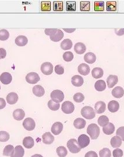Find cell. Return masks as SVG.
Segmentation results:
<instances>
[{
    "mask_svg": "<svg viewBox=\"0 0 124 157\" xmlns=\"http://www.w3.org/2000/svg\"><path fill=\"white\" fill-rule=\"evenodd\" d=\"M7 56V51L3 48H0V59H4Z\"/></svg>",
    "mask_w": 124,
    "mask_h": 157,
    "instance_id": "53",
    "label": "cell"
},
{
    "mask_svg": "<svg viewBox=\"0 0 124 157\" xmlns=\"http://www.w3.org/2000/svg\"><path fill=\"white\" fill-rule=\"evenodd\" d=\"M72 42L68 38L65 39L64 41L61 43V47L62 50H70L72 47Z\"/></svg>",
    "mask_w": 124,
    "mask_h": 157,
    "instance_id": "32",
    "label": "cell"
},
{
    "mask_svg": "<svg viewBox=\"0 0 124 157\" xmlns=\"http://www.w3.org/2000/svg\"><path fill=\"white\" fill-rule=\"evenodd\" d=\"M40 80V78L39 75L36 72H30L28 73L26 76V82L32 85H35L39 82Z\"/></svg>",
    "mask_w": 124,
    "mask_h": 157,
    "instance_id": "6",
    "label": "cell"
},
{
    "mask_svg": "<svg viewBox=\"0 0 124 157\" xmlns=\"http://www.w3.org/2000/svg\"><path fill=\"white\" fill-rule=\"evenodd\" d=\"M86 121L80 118L76 119L73 122V125L75 128L78 129H82L84 128L86 126Z\"/></svg>",
    "mask_w": 124,
    "mask_h": 157,
    "instance_id": "28",
    "label": "cell"
},
{
    "mask_svg": "<svg viewBox=\"0 0 124 157\" xmlns=\"http://www.w3.org/2000/svg\"><path fill=\"white\" fill-rule=\"evenodd\" d=\"M95 111L98 114H101L104 112L106 109V104L103 101H98L95 105Z\"/></svg>",
    "mask_w": 124,
    "mask_h": 157,
    "instance_id": "12",
    "label": "cell"
},
{
    "mask_svg": "<svg viewBox=\"0 0 124 157\" xmlns=\"http://www.w3.org/2000/svg\"><path fill=\"white\" fill-rule=\"evenodd\" d=\"M12 80L11 75L8 72H4L0 76V81L4 85H9Z\"/></svg>",
    "mask_w": 124,
    "mask_h": 157,
    "instance_id": "11",
    "label": "cell"
},
{
    "mask_svg": "<svg viewBox=\"0 0 124 157\" xmlns=\"http://www.w3.org/2000/svg\"><path fill=\"white\" fill-rule=\"evenodd\" d=\"M87 133L92 140H96L99 136L100 130L97 125L95 123H91L88 126Z\"/></svg>",
    "mask_w": 124,
    "mask_h": 157,
    "instance_id": "1",
    "label": "cell"
},
{
    "mask_svg": "<svg viewBox=\"0 0 124 157\" xmlns=\"http://www.w3.org/2000/svg\"><path fill=\"white\" fill-rule=\"evenodd\" d=\"M73 100L76 102H78V103L82 102L85 100V96L82 93H76L73 95Z\"/></svg>",
    "mask_w": 124,
    "mask_h": 157,
    "instance_id": "48",
    "label": "cell"
},
{
    "mask_svg": "<svg viewBox=\"0 0 124 157\" xmlns=\"http://www.w3.org/2000/svg\"><path fill=\"white\" fill-rule=\"evenodd\" d=\"M81 115L83 117L87 119H92L96 116L95 110L89 106H86L81 109Z\"/></svg>",
    "mask_w": 124,
    "mask_h": 157,
    "instance_id": "2",
    "label": "cell"
},
{
    "mask_svg": "<svg viewBox=\"0 0 124 157\" xmlns=\"http://www.w3.org/2000/svg\"><path fill=\"white\" fill-rule=\"evenodd\" d=\"M78 143L81 149H84L89 145L90 143V138L86 135H81L78 137Z\"/></svg>",
    "mask_w": 124,
    "mask_h": 157,
    "instance_id": "9",
    "label": "cell"
},
{
    "mask_svg": "<svg viewBox=\"0 0 124 157\" xmlns=\"http://www.w3.org/2000/svg\"><path fill=\"white\" fill-rule=\"evenodd\" d=\"M73 53L71 51H67L65 52L63 54V59L66 62H70L73 60Z\"/></svg>",
    "mask_w": 124,
    "mask_h": 157,
    "instance_id": "47",
    "label": "cell"
},
{
    "mask_svg": "<svg viewBox=\"0 0 124 157\" xmlns=\"http://www.w3.org/2000/svg\"><path fill=\"white\" fill-rule=\"evenodd\" d=\"M104 72L101 68H95L92 71V76L95 78H101Z\"/></svg>",
    "mask_w": 124,
    "mask_h": 157,
    "instance_id": "33",
    "label": "cell"
},
{
    "mask_svg": "<svg viewBox=\"0 0 124 157\" xmlns=\"http://www.w3.org/2000/svg\"><path fill=\"white\" fill-rule=\"evenodd\" d=\"M53 10H54V11H63V2L62 1H54Z\"/></svg>",
    "mask_w": 124,
    "mask_h": 157,
    "instance_id": "40",
    "label": "cell"
},
{
    "mask_svg": "<svg viewBox=\"0 0 124 157\" xmlns=\"http://www.w3.org/2000/svg\"><path fill=\"white\" fill-rule=\"evenodd\" d=\"M116 134H117V136L120 137L122 140L124 141V126H122L118 129Z\"/></svg>",
    "mask_w": 124,
    "mask_h": 157,
    "instance_id": "51",
    "label": "cell"
},
{
    "mask_svg": "<svg viewBox=\"0 0 124 157\" xmlns=\"http://www.w3.org/2000/svg\"><path fill=\"white\" fill-rule=\"evenodd\" d=\"M15 43L19 47H23L28 44V40L26 36H19L15 38Z\"/></svg>",
    "mask_w": 124,
    "mask_h": 157,
    "instance_id": "20",
    "label": "cell"
},
{
    "mask_svg": "<svg viewBox=\"0 0 124 157\" xmlns=\"http://www.w3.org/2000/svg\"><path fill=\"white\" fill-rule=\"evenodd\" d=\"M115 33L118 36H122L124 35V29H116Z\"/></svg>",
    "mask_w": 124,
    "mask_h": 157,
    "instance_id": "56",
    "label": "cell"
},
{
    "mask_svg": "<svg viewBox=\"0 0 124 157\" xmlns=\"http://www.w3.org/2000/svg\"><path fill=\"white\" fill-rule=\"evenodd\" d=\"M100 157H111V151L107 148H104L99 152Z\"/></svg>",
    "mask_w": 124,
    "mask_h": 157,
    "instance_id": "46",
    "label": "cell"
},
{
    "mask_svg": "<svg viewBox=\"0 0 124 157\" xmlns=\"http://www.w3.org/2000/svg\"><path fill=\"white\" fill-rule=\"evenodd\" d=\"M80 6L81 11H89L90 9V3L89 1H81Z\"/></svg>",
    "mask_w": 124,
    "mask_h": 157,
    "instance_id": "42",
    "label": "cell"
},
{
    "mask_svg": "<svg viewBox=\"0 0 124 157\" xmlns=\"http://www.w3.org/2000/svg\"><path fill=\"white\" fill-rule=\"evenodd\" d=\"M25 154V150L21 145H17L14 148V151L11 157H23Z\"/></svg>",
    "mask_w": 124,
    "mask_h": 157,
    "instance_id": "19",
    "label": "cell"
},
{
    "mask_svg": "<svg viewBox=\"0 0 124 157\" xmlns=\"http://www.w3.org/2000/svg\"><path fill=\"white\" fill-rule=\"evenodd\" d=\"M74 50L75 52L78 54H83L84 52H85L86 50V47L83 43H76L75 45Z\"/></svg>",
    "mask_w": 124,
    "mask_h": 157,
    "instance_id": "25",
    "label": "cell"
},
{
    "mask_svg": "<svg viewBox=\"0 0 124 157\" xmlns=\"http://www.w3.org/2000/svg\"><path fill=\"white\" fill-rule=\"evenodd\" d=\"M57 153L59 157H65L68 154V151L65 147L60 146L57 149Z\"/></svg>",
    "mask_w": 124,
    "mask_h": 157,
    "instance_id": "39",
    "label": "cell"
},
{
    "mask_svg": "<svg viewBox=\"0 0 124 157\" xmlns=\"http://www.w3.org/2000/svg\"><path fill=\"white\" fill-rule=\"evenodd\" d=\"M94 8L95 11H104V2L103 1H95Z\"/></svg>",
    "mask_w": 124,
    "mask_h": 157,
    "instance_id": "38",
    "label": "cell"
},
{
    "mask_svg": "<svg viewBox=\"0 0 124 157\" xmlns=\"http://www.w3.org/2000/svg\"><path fill=\"white\" fill-rule=\"evenodd\" d=\"M118 78L117 76L112 75H109L107 79L108 87L110 89L114 87L118 83Z\"/></svg>",
    "mask_w": 124,
    "mask_h": 157,
    "instance_id": "22",
    "label": "cell"
},
{
    "mask_svg": "<svg viewBox=\"0 0 124 157\" xmlns=\"http://www.w3.org/2000/svg\"><path fill=\"white\" fill-rule=\"evenodd\" d=\"M102 131L106 135H111L115 131V126L112 123H109L106 126L103 127Z\"/></svg>",
    "mask_w": 124,
    "mask_h": 157,
    "instance_id": "27",
    "label": "cell"
},
{
    "mask_svg": "<svg viewBox=\"0 0 124 157\" xmlns=\"http://www.w3.org/2000/svg\"><path fill=\"white\" fill-rule=\"evenodd\" d=\"M122 140L120 137L118 136H114L113 137H112L110 141L111 145L113 148H119L122 145Z\"/></svg>",
    "mask_w": 124,
    "mask_h": 157,
    "instance_id": "24",
    "label": "cell"
},
{
    "mask_svg": "<svg viewBox=\"0 0 124 157\" xmlns=\"http://www.w3.org/2000/svg\"><path fill=\"white\" fill-rule=\"evenodd\" d=\"M23 126L28 131H32L35 129L36 123L32 118H27L23 122Z\"/></svg>",
    "mask_w": 124,
    "mask_h": 157,
    "instance_id": "7",
    "label": "cell"
},
{
    "mask_svg": "<svg viewBox=\"0 0 124 157\" xmlns=\"http://www.w3.org/2000/svg\"><path fill=\"white\" fill-rule=\"evenodd\" d=\"M48 107L49 108L51 111H56L59 110V108L60 107V104L59 103H56L51 100L48 102Z\"/></svg>",
    "mask_w": 124,
    "mask_h": 157,
    "instance_id": "43",
    "label": "cell"
},
{
    "mask_svg": "<svg viewBox=\"0 0 124 157\" xmlns=\"http://www.w3.org/2000/svg\"><path fill=\"white\" fill-rule=\"evenodd\" d=\"M84 59L86 62L92 64L95 63L96 61V56L93 52H88L84 56Z\"/></svg>",
    "mask_w": 124,
    "mask_h": 157,
    "instance_id": "30",
    "label": "cell"
},
{
    "mask_svg": "<svg viewBox=\"0 0 124 157\" xmlns=\"http://www.w3.org/2000/svg\"><path fill=\"white\" fill-rule=\"evenodd\" d=\"M95 89L98 92H102L106 89V84L102 80H99L95 83Z\"/></svg>",
    "mask_w": 124,
    "mask_h": 157,
    "instance_id": "31",
    "label": "cell"
},
{
    "mask_svg": "<svg viewBox=\"0 0 124 157\" xmlns=\"http://www.w3.org/2000/svg\"><path fill=\"white\" fill-rule=\"evenodd\" d=\"M107 11H117V2L116 1H107Z\"/></svg>",
    "mask_w": 124,
    "mask_h": 157,
    "instance_id": "37",
    "label": "cell"
},
{
    "mask_svg": "<svg viewBox=\"0 0 124 157\" xmlns=\"http://www.w3.org/2000/svg\"><path fill=\"white\" fill-rule=\"evenodd\" d=\"M51 100L56 103H60L64 99V94L59 90H54L50 95Z\"/></svg>",
    "mask_w": 124,
    "mask_h": 157,
    "instance_id": "4",
    "label": "cell"
},
{
    "mask_svg": "<svg viewBox=\"0 0 124 157\" xmlns=\"http://www.w3.org/2000/svg\"><path fill=\"white\" fill-rule=\"evenodd\" d=\"M10 138L9 134L5 131H0V142H7Z\"/></svg>",
    "mask_w": 124,
    "mask_h": 157,
    "instance_id": "45",
    "label": "cell"
},
{
    "mask_svg": "<svg viewBox=\"0 0 124 157\" xmlns=\"http://www.w3.org/2000/svg\"><path fill=\"white\" fill-rule=\"evenodd\" d=\"M6 99L7 101L9 104L13 105L16 104L18 101V95L16 93L12 92L8 94Z\"/></svg>",
    "mask_w": 124,
    "mask_h": 157,
    "instance_id": "17",
    "label": "cell"
},
{
    "mask_svg": "<svg viewBox=\"0 0 124 157\" xmlns=\"http://www.w3.org/2000/svg\"><path fill=\"white\" fill-rule=\"evenodd\" d=\"M97 122H98V124L100 126L104 127L109 123V119L107 116L102 115L99 118Z\"/></svg>",
    "mask_w": 124,
    "mask_h": 157,
    "instance_id": "34",
    "label": "cell"
},
{
    "mask_svg": "<svg viewBox=\"0 0 124 157\" xmlns=\"http://www.w3.org/2000/svg\"><path fill=\"white\" fill-rule=\"evenodd\" d=\"M112 95L116 99L122 98L124 95V90L122 87L120 86H118L115 87L112 90Z\"/></svg>",
    "mask_w": 124,
    "mask_h": 157,
    "instance_id": "13",
    "label": "cell"
},
{
    "mask_svg": "<svg viewBox=\"0 0 124 157\" xmlns=\"http://www.w3.org/2000/svg\"><path fill=\"white\" fill-rule=\"evenodd\" d=\"M6 107V101L2 98H0V109H2Z\"/></svg>",
    "mask_w": 124,
    "mask_h": 157,
    "instance_id": "55",
    "label": "cell"
},
{
    "mask_svg": "<svg viewBox=\"0 0 124 157\" xmlns=\"http://www.w3.org/2000/svg\"><path fill=\"white\" fill-rule=\"evenodd\" d=\"M0 90H1V86H0Z\"/></svg>",
    "mask_w": 124,
    "mask_h": 157,
    "instance_id": "59",
    "label": "cell"
},
{
    "mask_svg": "<svg viewBox=\"0 0 124 157\" xmlns=\"http://www.w3.org/2000/svg\"><path fill=\"white\" fill-rule=\"evenodd\" d=\"M43 142L45 144H51L54 141V137L50 132H46L42 136Z\"/></svg>",
    "mask_w": 124,
    "mask_h": 157,
    "instance_id": "18",
    "label": "cell"
},
{
    "mask_svg": "<svg viewBox=\"0 0 124 157\" xmlns=\"http://www.w3.org/2000/svg\"><path fill=\"white\" fill-rule=\"evenodd\" d=\"M64 30L65 31L66 33H73V32H75L76 30V29H64Z\"/></svg>",
    "mask_w": 124,
    "mask_h": 157,
    "instance_id": "57",
    "label": "cell"
},
{
    "mask_svg": "<svg viewBox=\"0 0 124 157\" xmlns=\"http://www.w3.org/2000/svg\"><path fill=\"white\" fill-rule=\"evenodd\" d=\"M14 151V147L12 145H7L5 147L3 151V155L7 157H11Z\"/></svg>",
    "mask_w": 124,
    "mask_h": 157,
    "instance_id": "35",
    "label": "cell"
},
{
    "mask_svg": "<svg viewBox=\"0 0 124 157\" xmlns=\"http://www.w3.org/2000/svg\"><path fill=\"white\" fill-rule=\"evenodd\" d=\"M55 73L59 75H61L62 74H64V67L62 66H61V65H57L55 66Z\"/></svg>",
    "mask_w": 124,
    "mask_h": 157,
    "instance_id": "49",
    "label": "cell"
},
{
    "mask_svg": "<svg viewBox=\"0 0 124 157\" xmlns=\"http://www.w3.org/2000/svg\"><path fill=\"white\" fill-rule=\"evenodd\" d=\"M61 109L64 113L66 114H70L74 111L75 106L72 102L69 101H66L62 104Z\"/></svg>",
    "mask_w": 124,
    "mask_h": 157,
    "instance_id": "5",
    "label": "cell"
},
{
    "mask_svg": "<svg viewBox=\"0 0 124 157\" xmlns=\"http://www.w3.org/2000/svg\"><path fill=\"white\" fill-rule=\"evenodd\" d=\"M9 37V33L6 29L0 30V40L5 41Z\"/></svg>",
    "mask_w": 124,
    "mask_h": 157,
    "instance_id": "44",
    "label": "cell"
},
{
    "mask_svg": "<svg viewBox=\"0 0 124 157\" xmlns=\"http://www.w3.org/2000/svg\"><path fill=\"white\" fill-rule=\"evenodd\" d=\"M123 151L120 149H116L113 151L112 155L113 157H122L123 156Z\"/></svg>",
    "mask_w": 124,
    "mask_h": 157,
    "instance_id": "50",
    "label": "cell"
},
{
    "mask_svg": "<svg viewBox=\"0 0 124 157\" xmlns=\"http://www.w3.org/2000/svg\"><path fill=\"white\" fill-rule=\"evenodd\" d=\"M40 8L42 11H51V2L50 1H42Z\"/></svg>",
    "mask_w": 124,
    "mask_h": 157,
    "instance_id": "36",
    "label": "cell"
},
{
    "mask_svg": "<svg viewBox=\"0 0 124 157\" xmlns=\"http://www.w3.org/2000/svg\"><path fill=\"white\" fill-rule=\"evenodd\" d=\"M119 104L118 101L115 100L109 101L108 104V109L109 112L112 113L116 112L119 110Z\"/></svg>",
    "mask_w": 124,
    "mask_h": 157,
    "instance_id": "15",
    "label": "cell"
},
{
    "mask_svg": "<svg viewBox=\"0 0 124 157\" xmlns=\"http://www.w3.org/2000/svg\"><path fill=\"white\" fill-rule=\"evenodd\" d=\"M57 30H58L57 29H45L44 32L45 35L50 36H50H53L57 32Z\"/></svg>",
    "mask_w": 124,
    "mask_h": 157,
    "instance_id": "52",
    "label": "cell"
},
{
    "mask_svg": "<svg viewBox=\"0 0 124 157\" xmlns=\"http://www.w3.org/2000/svg\"><path fill=\"white\" fill-rule=\"evenodd\" d=\"M41 71L45 75H50L53 72V65L50 62H44L41 65Z\"/></svg>",
    "mask_w": 124,
    "mask_h": 157,
    "instance_id": "8",
    "label": "cell"
},
{
    "mask_svg": "<svg viewBox=\"0 0 124 157\" xmlns=\"http://www.w3.org/2000/svg\"><path fill=\"white\" fill-rule=\"evenodd\" d=\"M25 116V113L22 109H15L13 112V117L16 121H21Z\"/></svg>",
    "mask_w": 124,
    "mask_h": 157,
    "instance_id": "26",
    "label": "cell"
},
{
    "mask_svg": "<svg viewBox=\"0 0 124 157\" xmlns=\"http://www.w3.org/2000/svg\"><path fill=\"white\" fill-rule=\"evenodd\" d=\"M31 157H43L42 155L40 154H35L33 155H32Z\"/></svg>",
    "mask_w": 124,
    "mask_h": 157,
    "instance_id": "58",
    "label": "cell"
},
{
    "mask_svg": "<svg viewBox=\"0 0 124 157\" xmlns=\"http://www.w3.org/2000/svg\"><path fill=\"white\" fill-rule=\"evenodd\" d=\"M71 83L75 87H80L84 83V80L79 75H75L71 78Z\"/></svg>",
    "mask_w": 124,
    "mask_h": 157,
    "instance_id": "16",
    "label": "cell"
},
{
    "mask_svg": "<svg viewBox=\"0 0 124 157\" xmlns=\"http://www.w3.org/2000/svg\"><path fill=\"white\" fill-rule=\"evenodd\" d=\"M23 145L25 148L28 149L33 148L35 145V142L33 139L31 137H26L23 140Z\"/></svg>",
    "mask_w": 124,
    "mask_h": 157,
    "instance_id": "23",
    "label": "cell"
},
{
    "mask_svg": "<svg viewBox=\"0 0 124 157\" xmlns=\"http://www.w3.org/2000/svg\"><path fill=\"white\" fill-rule=\"evenodd\" d=\"M63 130V125L59 122H55L51 127V132L55 135H59Z\"/></svg>",
    "mask_w": 124,
    "mask_h": 157,
    "instance_id": "10",
    "label": "cell"
},
{
    "mask_svg": "<svg viewBox=\"0 0 124 157\" xmlns=\"http://www.w3.org/2000/svg\"><path fill=\"white\" fill-rule=\"evenodd\" d=\"M64 36V35L63 32L60 29H58L57 32L53 36H50V38L51 39V41H52L54 42H58L62 39Z\"/></svg>",
    "mask_w": 124,
    "mask_h": 157,
    "instance_id": "29",
    "label": "cell"
},
{
    "mask_svg": "<svg viewBox=\"0 0 124 157\" xmlns=\"http://www.w3.org/2000/svg\"><path fill=\"white\" fill-rule=\"evenodd\" d=\"M67 147L69 151L72 154H76L80 152L81 148L78 144V141L76 139H71L67 143Z\"/></svg>",
    "mask_w": 124,
    "mask_h": 157,
    "instance_id": "3",
    "label": "cell"
},
{
    "mask_svg": "<svg viewBox=\"0 0 124 157\" xmlns=\"http://www.w3.org/2000/svg\"><path fill=\"white\" fill-rule=\"evenodd\" d=\"M85 157H98L97 154L95 151H89L86 154Z\"/></svg>",
    "mask_w": 124,
    "mask_h": 157,
    "instance_id": "54",
    "label": "cell"
},
{
    "mask_svg": "<svg viewBox=\"0 0 124 157\" xmlns=\"http://www.w3.org/2000/svg\"><path fill=\"white\" fill-rule=\"evenodd\" d=\"M32 92L36 97H39L43 96L45 94L44 88L40 85H36V86H34L33 87Z\"/></svg>",
    "mask_w": 124,
    "mask_h": 157,
    "instance_id": "21",
    "label": "cell"
},
{
    "mask_svg": "<svg viewBox=\"0 0 124 157\" xmlns=\"http://www.w3.org/2000/svg\"><path fill=\"white\" fill-rule=\"evenodd\" d=\"M66 11H76L75 1H66Z\"/></svg>",
    "mask_w": 124,
    "mask_h": 157,
    "instance_id": "41",
    "label": "cell"
},
{
    "mask_svg": "<svg viewBox=\"0 0 124 157\" xmlns=\"http://www.w3.org/2000/svg\"><path fill=\"white\" fill-rule=\"evenodd\" d=\"M78 71L80 75L83 76H86L90 73V69L89 65L86 64H81L78 68Z\"/></svg>",
    "mask_w": 124,
    "mask_h": 157,
    "instance_id": "14",
    "label": "cell"
}]
</instances>
